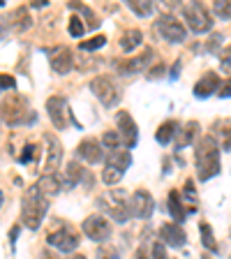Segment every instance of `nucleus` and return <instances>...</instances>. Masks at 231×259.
Instances as JSON below:
<instances>
[{"mask_svg":"<svg viewBox=\"0 0 231 259\" xmlns=\"http://www.w3.org/2000/svg\"><path fill=\"white\" fill-rule=\"evenodd\" d=\"M194 160H197V176H199V181H208V178L220 174V146H217L215 137L206 135L204 139H199Z\"/></svg>","mask_w":231,"mask_h":259,"instance_id":"nucleus-1","label":"nucleus"},{"mask_svg":"<svg viewBox=\"0 0 231 259\" xmlns=\"http://www.w3.org/2000/svg\"><path fill=\"white\" fill-rule=\"evenodd\" d=\"M47 208H49V199H44L39 190L32 185L28 188L26 197H23V206H21V222L30 229H37L42 225L44 215H47Z\"/></svg>","mask_w":231,"mask_h":259,"instance_id":"nucleus-2","label":"nucleus"},{"mask_svg":"<svg viewBox=\"0 0 231 259\" xmlns=\"http://www.w3.org/2000/svg\"><path fill=\"white\" fill-rule=\"evenodd\" d=\"M97 206L107 215H111V220L116 222H125L129 218V199H127V192H123V190H109V192L100 194L97 197Z\"/></svg>","mask_w":231,"mask_h":259,"instance_id":"nucleus-3","label":"nucleus"},{"mask_svg":"<svg viewBox=\"0 0 231 259\" xmlns=\"http://www.w3.org/2000/svg\"><path fill=\"white\" fill-rule=\"evenodd\" d=\"M0 118L5 120L7 125H23V123H30L35 116H32V111L28 109V102L26 97L21 95H10L3 100V104H0Z\"/></svg>","mask_w":231,"mask_h":259,"instance_id":"nucleus-4","label":"nucleus"},{"mask_svg":"<svg viewBox=\"0 0 231 259\" xmlns=\"http://www.w3.org/2000/svg\"><path fill=\"white\" fill-rule=\"evenodd\" d=\"M90 91L93 95L100 100V102L104 104V107H116V104L120 102V88L118 83L111 79V76H95V79L90 81Z\"/></svg>","mask_w":231,"mask_h":259,"instance_id":"nucleus-5","label":"nucleus"},{"mask_svg":"<svg viewBox=\"0 0 231 259\" xmlns=\"http://www.w3.org/2000/svg\"><path fill=\"white\" fill-rule=\"evenodd\" d=\"M183 14H185L188 26L192 28L194 32H208L210 28H213V19H210L208 10H206L201 3H190V5H185Z\"/></svg>","mask_w":231,"mask_h":259,"instance_id":"nucleus-6","label":"nucleus"},{"mask_svg":"<svg viewBox=\"0 0 231 259\" xmlns=\"http://www.w3.org/2000/svg\"><path fill=\"white\" fill-rule=\"evenodd\" d=\"M47 111H49V118H51V123L56 125V130L70 127V123H72V118H70V107H67V100H65L63 95L49 97Z\"/></svg>","mask_w":231,"mask_h":259,"instance_id":"nucleus-7","label":"nucleus"},{"mask_svg":"<svg viewBox=\"0 0 231 259\" xmlns=\"http://www.w3.org/2000/svg\"><path fill=\"white\" fill-rule=\"evenodd\" d=\"M81 227H83V234H86L90 241L102 243L111 236V222L102 215H88Z\"/></svg>","mask_w":231,"mask_h":259,"instance_id":"nucleus-8","label":"nucleus"},{"mask_svg":"<svg viewBox=\"0 0 231 259\" xmlns=\"http://www.w3.org/2000/svg\"><path fill=\"white\" fill-rule=\"evenodd\" d=\"M153 208H155V199L151 197V192L146 190H136L129 199V215L139 218V220H148L153 215Z\"/></svg>","mask_w":231,"mask_h":259,"instance_id":"nucleus-9","label":"nucleus"},{"mask_svg":"<svg viewBox=\"0 0 231 259\" xmlns=\"http://www.w3.org/2000/svg\"><path fill=\"white\" fill-rule=\"evenodd\" d=\"M47 241H49V245H54V248L60 250V252H74L76 245H79V234L67 229V227H63L58 232L49 234Z\"/></svg>","mask_w":231,"mask_h":259,"instance_id":"nucleus-10","label":"nucleus"},{"mask_svg":"<svg viewBox=\"0 0 231 259\" xmlns=\"http://www.w3.org/2000/svg\"><path fill=\"white\" fill-rule=\"evenodd\" d=\"M157 28H160L162 37H167L169 42H185L188 37V32H185V26L180 21H176L171 14H164L157 21Z\"/></svg>","mask_w":231,"mask_h":259,"instance_id":"nucleus-11","label":"nucleus"},{"mask_svg":"<svg viewBox=\"0 0 231 259\" xmlns=\"http://www.w3.org/2000/svg\"><path fill=\"white\" fill-rule=\"evenodd\" d=\"M116 123H118V135L123 137V141L132 148V146L136 144V139H139V127H136L134 118H132L127 111H118Z\"/></svg>","mask_w":231,"mask_h":259,"instance_id":"nucleus-12","label":"nucleus"},{"mask_svg":"<svg viewBox=\"0 0 231 259\" xmlns=\"http://www.w3.org/2000/svg\"><path fill=\"white\" fill-rule=\"evenodd\" d=\"M151 58H153V49L148 47V49H144L139 56L127 58L125 63H120L118 65V72H120V74H125V76H132V74H136V72L146 70V67H148V63H151Z\"/></svg>","mask_w":231,"mask_h":259,"instance_id":"nucleus-13","label":"nucleus"},{"mask_svg":"<svg viewBox=\"0 0 231 259\" xmlns=\"http://www.w3.org/2000/svg\"><path fill=\"white\" fill-rule=\"evenodd\" d=\"M76 155H79L81 160H86L88 164H97V162H102L104 151L97 139H83L76 146Z\"/></svg>","mask_w":231,"mask_h":259,"instance_id":"nucleus-14","label":"nucleus"},{"mask_svg":"<svg viewBox=\"0 0 231 259\" xmlns=\"http://www.w3.org/2000/svg\"><path fill=\"white\" fill-rule=\"evenodd\" d=\"M47 162H44V169H47V174H56V169H58L60 160H63V146H60V141L56 139L54 135H47Z\"/></svg>","mask_w":231,"mask_h":259,"instance_id":"nucleus-15","label":"nucleus"},{"mask_svg":"<svg viewBox=\"0 0 231 259\" xmlns=\"http://www.w3.org/2000/svg\"><path fill=\"white\" fill-rule=\"evenodd\" d=\"M160 234H162V238H164V243L171 245V248H180V245L188 243L185 229L180 225H176V222H167V225H162Z\"/></svg>","mask_w":231,"mask_h":259,"instance_id":"nucleus-16","label":"nucleus"},{"mask_svg":"<svg viewBox=\"0 0 231 259\" xmlns=\"http://www.w3.org/2000/svg\"><path fill=\"white\" fill-rule=\"evenodd\" d=\"M60 185H63V181L58 178V174H44L37 183H35V188L39 190V194H42L44 199H54L56 194L63 190Z\"/></svg>","mask_w":231,"mask_h":259,"instance_id":"nucleus-17","label":"nucleus"},{"mask_svg":"<svg viewBox=\"0 0 231 259\" xmlns=\"http://www.w3.org/2000/svg\"><path fill=\"white\" fill-rule=\"evenodd\" d=\"M217 88H220V76H217L215 72H206V74L197 81V86H194V95L199 97V100H204V97L213 95Z\"/></svg>","mask_w":231,"mask_h":259,"instance_id":"nucleus-18","label":"nucleus"},{"mask_svg":"<svg viewBox=\"0 0 231 259\" xmlns=\"http://www.w3.org/2000/svg\"><path fill=\"white\" fill-rule=\"evenodd\" d=\"M51 67H54L58 74H67V72L74 67V56L67 47H60L54 56H51Z\"/></svg>","mask_w":231,"mask_h":259,"instance_id":"nucleus-19","label":"nucleus"},{"mask_svg":"<svg viewBox=\"0 0 231 259\" xmlns=\"http://www.w3.org/2000/svg\"><path fill=\"white\" fill-rule=\"evenodd\" d=\"M197 132H199V125L194 123V120H190L188 125H183V127L176 132V151H183L185 146H190L194 141V137H197Z\"/></svg>","mask_w":231,"mask_h":259,"instance_id":"nucleus-20","label":"nucleus"},{"mask_svg":"<svg viewBox=\"0 0 231 259\" xmlns=\"http://www.w3.org/2000/svg\"><path fill=\"white\" fill-rule=\"evenodd\" d=\"M176 130H178V123H176V120H167V123H162L160 127H157V132H155L157 144H162V146L171 144L173 137H176Z\"/></svg>","mask_w":231,"mask_h":259,"instance_id":"nucleus-21","label":"nucleus"},{"mask_svg":"<svg viewBox=\"0 0 231 259\" xmlns=\"http://www.w3.org/2000/svg\"><path fill=\"white\" fill-rule=\"evenodd\" d=\"M107 164H111V167L120 169V171L125 174V169L132 164V155H129L127 148H118V151H111V155H109V162Z\"/></svg>","mask_w":231,"mask_h":259,"instance_id":"nucleus-22","label":"nucleus"},{"mask_svg":"<svg viewBox=\"0 0 231 259\" xmlns=\"http://www.w3.org/2000/svg\"><path fill=\"white\" fill-rule=\"evenodd\" d=\"M141 39H144L141 30H136V28H129V30L123 32V37H120V49H123V51H134V49L141 44Z\"/></svg>","mask_w":231,"mask_h":259,"instance_id":"nucleus-23","label":"nucleus"},{"mask_svg":"<svg viewBox=\"0 0 231 259\" xmlns=\"http://www.w3.org/2000/svg\"><path fill=\"white\" fill-rule=\"evenodd\" d=\"M199 234H201V243H204V248L210 250V252H220V245H217L215 241V234H213V229H210L208 222H201L199 225Z\"/></svg>","mask_w":231,"mask_h":259,"instance_id":"nucleus-24","label":"nucleus"},{"mask_svg":"<svg viewBox=\"0 0 231 259\" xmlns=\"http://www.w3.org/2000/svg\"><path fill=\"white\" fill-rule=\"evenodd\" d=\"M169 213H171V218L176 220V225L178 222H183L185 220V208H183V204H180V194L173 190V192H169Z\"/></svg>","mask_w":231,"mask_h":259,"instance_id":"nucleus-25","label":"nucleus"},{"mask_svg":"<svg viewBox=\"0 0 231 259\" xmlns=\"http://www.w3.org/2000/svg\"><path fill=\"white\" fill-rule=\"evenodd\" d=\"M12 19H16V21H12V26H14V30H19V32L28 30V28L32 26V19H30L26 7H19V10L12 14Z\"/></svg>","mask_w":231,"mask_h":259,"instance_id":"nucleus-26","label":"nucleus"},{"mask_svg":"<svg viewBox=\"0 0 231 259\" xmlns=\"http://www.w3.org/2000/svg\"><path fill=\"white\" fill-rule=\"evenodd\" d=\"M70 10L81 12V14L86 16V21H88V26H90V28H97V26H100V19H97V16H95V12H93L90 7L81 5V3H70Z\"/></svg>","mask_w":231,"mask_h":259,"instance_id":"nucleus-27","label":"nucleus"},{"mask_svg":"<svg viewBox=\"0 0 231 259\" xmlns=\"http://www.w3.org/2000/svg\"><path fill=\"white\" fill-rule=\"evenodd\" d=\"M127 7L134 12L136 16H151L153 14V5L151 3H146V0H129Z\"/></svg>","mask_w":231,"mask_h":259,"instance_id":"nucleus-28","label":"nucleus"},{"mask_svg":"<svg viewBox=\"0 0 231 259\" xmlns=\"http://www.w3.org/2000/svg\"><path fill=\"white\" fill-rule=\"evenodd\" d=\"M102 144L107 146L109 151H118V148H123V137L118 135V132H111V130H109V132H104V137H102Z\"/></svg>","mask_w":231,"mask_h":259,"instance_id":"nucleus-29","label":"nucleus"},{"mask_svg":"<svg viewBox=\"0 0 231 259\" xmlns=\"http://www.w3.org/2000/svg\"><path fill=\"white\" fill-rule=\"evenodd\" d=\"M120 178H123V171H120V169H116V167H111V164H107V169L102 171V181L107 185L120 183Z\"/></svg>","mask_w":231,"mask_h":259,"instance_id":"nucleus-30","label":"nucleus"},{"mask_svg":"<svg viewBox=\"0 0 231 259\" xmlns=\"http://www.w3.org/2000/svg\"><path fill=\"white\" fill-rule=\"evenodd\" d=\"M213 12L220 16L222 21H226V19H231V3L229 0H215L213 3Z\"/></svg>","mask_w":231,"mask_h":259,"instance_id":"nucleus-31","label":"nucleus"},{"mask_svg":"<svg viewBox=\"0 0 231 259\" xmlns=\"http://www.w3.org/2000/svg\"><path fill=\"white\" fill-rule=\"evenodd\" d=\"M107 44V37L104 35H95L93 39H86V42H81V51H97V49H102Z\"/></svg>","mask_w":231,"mask_h":259,"instance_id":"nucleus-32","label":"nucleus"},{"mask_svg":"<svg viewBox=\"0 0 231 259\" xmlns=\"http://www.w3.org/2000/svg\"><path fill=\"white\" fill-rule=\"evenodd\" d=\"M67 178H70V183H72V185H76V183L81 181V178H83V169H81L79 162L72 160L70 164H67Z\"/></svg>","mask_w":231,"mask_h":259,"instance_id":"nucleus-33","label":"nucleus"},{"mask_svg":"<svg viewBox=\"0 0 231 259\" xmlns=\"http://www.w3.org/2000/svg\"><path fill=\"white\" fill-rule=\"evenodd\" d=\"M67 30H70L72 37H81V35L86 32V26H83V21H81L79 16H72V19H70V26H67Z\"/></svg>","mask_w":231,"mask_h":259,"instance_id":"nucleus-34","label":"nucleus"},{"mask_svg":"<svg viewBox=\"0 0 231 259\" xmlns=\"http://www.w3.org/2000/svg\"><path fill=\"white\" fill-rule=\"evenodd\" d=\"M35 155H37V146H35V144H26V146H23V153L19 155V162L30 164V162L35 160Z\"/></svg>","mask_w":231,"mask_h":259,"instance_id":"nucleus-35","label":"nucleus"},{"mask_svg":"<svg viewBox=\"0 0 231 259\" xmlns=\"http://www.w3.org/2000/svg\"><path fill=\"white\" fill-rule=\"evenodd\" d=\"M215 127H222L220 135L224 137V144H222V148H224V151H229V148H231V120H222V123H217Z\"/></svg>","mask_w":231,"mask_h":259,"instance_id":"nucleus-36","label":"nucleus"},{"mask_svg":"<svg viewBox=\"0 0 231 259\" xmlns=\"http://www.w3.org/2000/svg\"><path fill=\"white\" fill-rule=\"evenodd\" d=\"M220 65L226 74H231V47H226L220 51Z\"/></svg>","mask_w":231,"mask_h":259,"instance_id":"nucleus-37","label":"nucleus"},{"mask_svg":"<svg viewBox=\"0 0 231 259\" xmlns=\"http://www.w3.org/2000/svg\"><path fill=\"white\" fill-rule=\"evenodd\" d=\"M97 259H118V250L113 245H102L97 250Z\"/></svg>","mask_w":231,"mask_h":259,"instance_id":"nucleus-38","label":"nucleus"},{"mask_svg":"<svg viewBox=\"0 0 231 259\" xmlns=\"http://www.w3.org/2000/svg\"><path fill=\"white\" fill-rule=\"evenodd\" d=\"M222 32H213L210 35V39H208V44H206V51H217V47L222 44Z\"/></svg>","mask_w":231,"mask_h":259,"instance_id":"nucleus-39","label":"nucleus"},{"mask_svg":"<svg viewBox=\"0 0 231 259\" xmlns=\"http://www.w3.org/2000/svg\"><path fill=\"white\" fill-rule=\"evenodd\" d=\"M16 86V79L12 74H0V91H12Z\"/></svg>","mask_w":231,"mask_h":259,"instance_id":"nucleus-40","label":"nucleus"},{"mask_svg":"<svg viewBox=\"0 0 231 259\" xmlns=\"http://www.w3.org/2000/svg\"><path fill=\"white\" fill-rule=\"evenodd\" d=\"M153 259H169L164 243H155V245H153Z\"/></svg>","mask_w":231,"mask_h":259,"instance_id":"nucleus-41","label":"nucleus"},{"mask_svg":"<svg viewBox=\"0 0 231 259\" xmlns=\"http://www.w3.org/2000/svg\"><path fill=\"white\" fill-rule=\"evenodd\" d=\"M185 197H188L192 204H197V192H194V183L190 181V178L185 181Z\"/></svg>","mask_w":231,"mask_h":259,"instance_id":"nucleus-42","label":"nucleus"},{"mask_svg":"<svg viewBox=\"0 0 231 259\" xmlns=\"http://www.w3.org/2000/svg\"><path fill=\"white\" fill-rule=\"evenodd\" d=\"M217 93H220V97H231V79L222 81L220 88H217Z\"/></svg>","mask_w":231,"mask_h":259,"instance_id":"nucleus-43","label":"nucleus"},{"mask_svg":"<svg viewBox=\"0 0 231 259\" xmlns=\"http://www.w3.org/2000/svg\"><path fill=\"white\" fill-rule=\"evenodd\" d=\"M164 72H167V67H164V65H155L153 70H148V79H160Z\"/></svg>","mask_w":231,"mask_h":259,"instance_id":"nucleus-44","label":"nucleus"},{"mask_svg":"<svg viewBox=\"0 0 231 259\" xmlns=\"http://www.w3.org/2000/svg\"><path fill=\"white\" fill-rule=\"evenodd\" d=\"M180 67H183V58H178L176 65L171 67V79H178V74H180Z\"/></svg>","mask_w":231,"mask_h":259,"instance_id":"nucleus-45","label":"nucleus"},{"mask_svg":"<svg viewBox=\"0 0 231 259\" xmlns=\"http://www.w3.org/2000/svg\"><path fill=\"white\" fill-rule=\"evenodd\" d=\"M39 259H60V257H56V254L51 252V250H44V252H42V257H39Z\"/></svg>","mask_w":231,"mask_h":259,"instance_id":"nucleus-46","label":"nucleus"},{"mask_svg":"<svg viewBox=\"0 0 231 259\" xmlns=\"http://www.w3.org/2000/svg\"><path fill=\"white\" fill-rule=\"evenodd\" d=\"M47 3H49V0H32L30 7H47Z\"/></svg>","mask_w":231,"mask_h":259,"instance_id":"nucleus-47","label":"nucleus"},{"mask_svg":"<svg viewBox=\"0 0 231 259\" xmlns=\"http://www.w3.org/2000/svg\"><path fill=\"white\" fill-rule=\"evenodd\" d=\"M134 259H148V254H146V248H139L136 250V257Z\"/></svg>","mask_w":231,"mask_h":259,"instance_id":"nucleus-48","label":"nucleus"},{"mask_svg":"<svg viewBox=\"0 0 231 259\" xmlns=\"http://www.w3.org/2000/svg\"><path fill=\"white\" fill-rule=\"evenodd\" d=\"M3 37H5V23L0 21V39H3Z\"/></svg>","mask_w":231,"mask_h":259,"instance_id":"nucleus-49","label":"nucleus"},{"mask_svg":"<svg viewBox=\"0 0 231 259\" xmlns=\"http://www.w3.org/2000/svg\"><path fill=\"white\" fill-rule=\"evenodd\" d=\"M70 259H86V257H83V254H72Z\"/></svg>","mask_w":231,"mask_h":259,"instance_id":"nucleus-50","label":"nucleus"},{"mask_svg":"<svg viewBox=\"0 0 231 259\" xmlns=\"http://www.w3.org/2000/svg\"><path fill=\"white\" fill-rule=\"evenodd\" d=\"M0 204H3V192H0Z\"/></svg>","mask_w":231,"mask_h":259,"instance_id":"nucleus-51","label":"nucleus"},{"mask_svg":"<svg viewBox=\"0 0 231 259\" xmlns=\"http://www.w3.org/2000/svg\"><path fill=\"white\" fill-rule=\"evenodd\" d=\"M204 259H210V257H204Z\"/></svg>","mask_w":231,"mask_h":259,"instance_id":"nucleus-52","label":"nucleus"}]
</instances>
